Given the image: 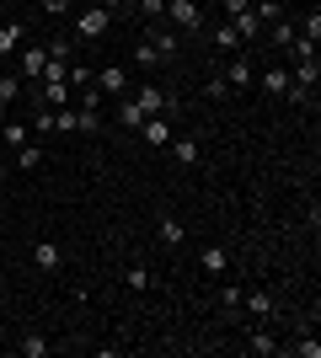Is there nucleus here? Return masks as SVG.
Returning a JSON list of instances; mask_svg holds the SVG:
<instances>
[{
    "label": "nucleus",
    "instance_id": "obj_1",
    "mask_svg": "<svg viewBox=\"0 0 321 358\" xmlns=\"http://www.w3.org/2000/svg\"><path fill=\"white\" fill-rule=\"evenodd\" d=\"M166 27L177 32H199L204 27V11H199V0H166V16H161Z\"/></svg>",
    "mask_w": 321,
    "mask_h": 358
},
{
    "label": "nucleus",
    "instance_id": "obj_2",
    "mask_svg": "<svg viewBox=\"0 0 321 358\" xmlns=\"http://www.w3.org/2000/svg\"><path fill=\"white\" fill-rule=\"evenodd\" d=\"M107 27H113V11H102V6H80V11H76V43L102 38Z\"/></svg>",
    "mask_w": 321,
    "mask_h": 358
},
{
    "label": "nucleus",
    "instance_id": "obj_3",
    "mask_svg": "<svg viewBox=\"0 0 321 358\" xmlns=\"http://www.w3.org/2000/svg\"><path fill=\"white\" fill-rule=\"evenodd\" d=\"M145 43L155 48V59H177V48H183V32H177V27H150V32H145Z\"/></svg>",
    "mask_w": 321,
    "mask_h": 358
},
{
    "label": "nucleus",
    "instance_id": "obj_4",
    "mask_svg": "<svg viewBox=\"0 0 321 358\" xmlns=\"http://www.w3.org/2000/svg\"><path fill=\"white\" fill-rule=\"evenodd\" d=\"M129 91V70L123 64H102L97 70V96H123Z\"/></svg>",
    "mask_w": 321,
    "mask_h": 358
},
{
    "label": "nucleus",
    "instance_id": "obj_5",
    "mask_svg": "<svg viewBox=\"0 0 321 358\" xmlns=\"http://www.w3.org/2000/svg\"><path fill=\"white\" fill-rule=\"evenodd\" d=\"M43 64H48V48L43 43H27V48H22V59H16V75H22V80H38Z\"/></svg>",
    "mask_w": 321,
    "mask_h": 358
},
{
    "label": "nucleus",
    "instance_id": "obj_6",
    "mask_svg": "<svg viewBox=\"0 0 321 358\" xmlns=\"http://www.w3.org/2000/svg\"><path fill=\"white\" fill-rule=\"evenodd\" d=\"M139 134H145V145L166 150V145H171V118H166V113H155V118H145V123H139Z\"/></svg>",
    "mask_w": 321,
    "mask_h": 358
},
{
    "label": "nucleus",
    "instance_id": "obj_7",
    "mask_svg": "<svg viewBox=\"0 0 321 358\" xmlns=\"http://www.w3.org/2000/svg\"><path fill=\"white\" fill-rule=\"evenodd\" d=\"M171 155H177V166H199L204 161V145H199V139H193V134H171Z\"/></svg>",
    "mask_w": 321,
    "mask_h": 358
},
{
    "label": "nucleus",
    "instance_id": "obj_8",
    "mask_svg": "<svg viewBox=\"0 0 321 358\" xmlns=\"http://www.w3.org/2000/svg\"><path fill=\"white\" fill-rule=\"evenodd\" d=\"M32 268H38V273H59L64 268L59 246H54V241H38V246H32Z\"/></svg>",
    "mask_w": 321,
    "mask_h": 358
},
{
    "label": "nucleus",
    "instance_id": "obj_9",
    "mask_svg": "<svg viewBox=\"0 0 321 358\" xmlns=\"http://www.w3.org/2000/svg\"><path fill=\"white\" fill-rule=\"evenodd\" d=\"M134 107H139V113H145V118H155V113H166V91H161V86H139V96H134Z\"/></svg>",
    "mask_w": 321,
    "mask_h": 358
},
{
    "label": "nucleus",
    "instance_id": "obj_10",
    "mask_svg": "<svg viewBox=\"0 0 321 358\" xmlns=\"http://www.w3.org/2000/svg\"><path fill=\"white\" fill-rule=\"evenodd\" d=\"M220 80H225L230 91H241V86H252V80H257V70H252V59H230Z\"/></svg>",
    "mask_w": 321,
    "mask_h": 358
},
{
    "label": "nucleus",
    "instance_id": "obj_11",
    "mask_svg": "<svg viewBox=\"0 0 321 358\" xmlns=\"http://www.w3.org/2000/svg\"><path fill=\"white\" fill-rule=\"evenodd\" d=\"M230 27H236V38H241V48H246V43H257V38H262V22H257V16H252V6H246L241 16H230Z\"/></svg>",
    "mask_w": 321,
    "mask_h": 358
},
{
    "label": "nucleus",
    "instance_id": "obj_12",
    "mask_svg": "<svg viewBox=\"0 0 321 358\" xmlns=\"http://www.w3.org/2000/svg\"><path fill=\"white\" fill-rule=\"evenodd\" d=\"M241 305H246V310H252V315H257V321H268V315L278 310V299L268 294V289H252V294H241Z\"/></svg>",
    "mask_w": 321,
    "mask_h": 358
},
{
    "label": "nucleus",
    "instance_id": "obj_13",
    "mask_svg": "<svg viewBox=\"0 0 321 358\" xmlns=\"http://www.w3.org/2000/svg\"><path fill=\"white\" fill-rule=\"evenodd\" d=\"M22 43H27V27H22V22H6V27H0V59H11Z\"/></svg>",
    "mask_w": 321,
    "mask_h": 358
},
{
    "label": "nucleus",
    "instance_id": "obj_14",
    "mask_svg": "<svg viewBox=\"0 0 321 358\" xmlns=\"http://www.w3.org/2000/svg\"><path fill=\"white\" fill-rule=\"evenodd\" d=\"M54 134H80V107H54Z\"/></svg>",
    "mask_w": 321,
    "mask_h": 358
},
{
    "label": "nucleus",
    "instance_id": "obj_15",
    "mask_svg": "<svg viewBox=\"0 0 321 358\" xmlns=\"http://www.w3.org/2000/svg\"><path fill=\"white\" fill-rule=\"evenodd\" d=\"M43 155H48V150L38 145V139H27V145L16 150V166H22V171H38V166H43Z\"/></svg>",
    "mask_w": 321,
    "mask_h": 358
},
{
    "label": "nucleus",
    "instance_id": "obj_16",
    "mask_svg": "<svg viewBox=\"0 0 321 358\" xmlns=\"http://www.w3.org/2000/svg\"><path fill=\"white\" fill-rule=\"evenodd\" d=\"M199 268L209 273V278H220V273H225V246H204V252H199Z\"/></svg>",
    "mask_w": 321,
    "mask_h": 358
},
{
    "label": "nucleus",
    "instance_id": "obj_17",
    "mask_svg": "<svg viewBox=\"0 0 321 358\" xmlns=\"http://www.w3.org/2000/svg\"><path fill=\"white\" fill-rule=\"evenodd\" d=\"M0 139H6L11 150H22V145L32 139V129H27V123H11V118H6V123H0Z\"/></svg>",
    "mask_w": 321,
    "mask_h": 358
},
{
    "label": "nucleus",
    "instance_id": "obj_18",
    "mask_svg": "<svg viewBox=\"0 0 321 358\" xmlns=\"http://www.w3.org/2000/svg\"><path fill=\"white\" fill-rule=\"evenodd\" d=\"M262 91H268V96H284V91H290V70H262Z\"/></svg>",
    "mask_w": 321,
    "mask_h": 358
},
{
    "label": "nucleus",
    "instance_id": "obj_19",
    "mask_svg": "<svg viewBox=\"0 0 321 358\" xmlns=\"http://www.w3.org/2000/svg\"><path fill=\"white\" fill-rule=\"evenodd\" d=\"M38 102L43 107H70V86H38Z\"/></svg>",
    "mask_w": 321,
    "mask_h": 358
},
{
    "label": "nucleus",
    "instance_id": "obj_20",
    "mask_svg": "<svg viewBox=\"0 0 321 358\" xmlns=\"http://www.w3.org/2000/svg\"><path fill=\"white\" fill-rule=\"evenodd\" d=\"M22 86H27V80H22V75H16V70H11V75H0V102L11 107L16 96H22Z\"/></svg>",
    "mask_w": 321,
    "mask_h": 358
},
{
    "label": "nucleus",
    "instance_id": "obj_21",
    "mask_svg": "<svg viewBox=\"0 0 321 358\" xmlns=\"http://www.w3.org/2000/svg\"><path fill=\"white\" fill-rule=\"evenodd\" d=\"M16 348H22V358H43V353H48V337H38V331H27V337H22V343H16Z\"/></svg>",
    "mask_w": 321,
    "mask_h": 358
},
{
    "label": "nucleus",
    "instance_id": "obj_22",
    "mask_svg": "<svg viewBox=\"0 0 321 358\" xmlns=\"http://www.w3.org/2000/svg\"><path fill=\"white\" fill-rule=\"evenodd\" d=\"M155 236H161V246H183V236H187V230H183L177 220H161V230H155Z\"/></svg>",
    "mask_w": 321,
    "mask_h": 358
},
{
    "label": "nucleus",
    "instance_id": "obj_23",
    "mask_svg": "<svg viewBox=\"0 0 321 358\" xmlns=\"http://www.w3.org/2000/svg\"><path fill=\"white\" fill-rule=\"evenodd\" d=\"M246 348H252V353H257V358H268V353H278V343H273V337H268V331H252V343H246Z\"/></svg>",
    "mask_w": 321,
    "mask_h": 358
},
{
    "label": "nucleus",
    "instance_id": "obj_24",
    "mask_svg": "<svg viewBox=\"0 0 321 358\" xmlns=\"http://www.w3.org/2000/svg\"><path fill=\"white\" fill-rule=\"evenodd\" d=\"M123 278H129V289H134V294H145V289H150V268H145V262H139V268H129Z\"/></svg>",
    "mask_w": 321,
    "mask_h": 358
},
{
    "label": "nucleus",
    "instance_id": "obj_25",
    "mask_svg": "<svg viewBox=\"0 0 321 358\" xmlns=\"http://www.w3.org/2000/svg\"><path fill=\"white\" fill-rule=\"evenodd\" d=\"M290 43H294V22L278 16V22H273V48H290Z\"/></svg>",
    "mask_w": 321,
    "mask_h": 358
},
{
    "label": "nucleus",
    "instance_id": "obj_26",
    "mask_svg": "<svg viewBox=\"0 0 321 358\" xmlns=\"http://www.w3.org/2000/svg\"><path fill=\"white\" fill-rule=\"evenodd\" d=\"M134 64H139V70H155V64H161V59H155V48L145 43V38L134 43Z\"/></svg>",
    "mask_w": 321,
    "mask_h": 358
},
{
    "label": "nucleus",
    "instance_id": "obj_27",
    "mask_svg": "<svg viewBox=\"0 0 321 358\" xmlns=\"http://www.w3.org/2000/svg\"><path fill=\"white\" fill-rule=\"evenodd\" d=\"M118 123H123V129H139V123H145V113H139L134 102H118Z\"/></svg>",
    "mask_w": 321,
    "mask_h": 358
},
{
    "label": "nucleus",
    "instance_id": "obj_28",
    "mask_svg": "<svg viewBox=\"0 0 321 358\" xmlns=\"http://www.w3.org/2000/svg\"><path fill=\"white\" fill-rule=\"evenodd\" d=\"M48 59H76V38H54V43H48Z\"/></svg>",
    "mask_w": 321,
    "mask_h": 358
},
{
    "label": "nucleus",
    "instance_id": "obj_29",
    "mask_svg": "<svg viewBox=\"0 0 321 358\" xmlns=\"http://www.w3.org/2000/svg\"><path fill=\"white\" fill-rule=\"evenodd\" d=\"M214 43H220V48H230V54H236V48H241V38H236V27H230V22H225V27H214Z\"/></svg>",
    "mask_w": 321,
    "mask_h": 358
},
{
    "label": "nucleus",
    "instance_id": "obj_30",
    "mask_svg": "<svg viewBox=\"0 0 321 358\" xmlns=\"http://www.w3.org/2000/svg\"><path fill=\"white\" fill-rule=\"evenodd\" d=\"M102 129V113L97 107H80V134H97Z\"/></svg>",
    "mask_w": 321,
    "mask_h": 358
},
{
    "label": "nucleus",
    "instance_id": "obj_31",
    "mask_svg": "<svg viewBox=\"0 0 321 358\" xmlns=\"http://www.w3.org/2000/svg\"><path fill=\"white\" fill-rule=\"evenodd\" d=\"M38 6H43V16H70L76 11V0H38Z\"/></svg>",
    "mask_w": 321,
    "mask_h": 358
},
{
    "label": "nucleus",
    "instance_id": "obj_32",
    "mask_svg": "<svg viewBox=\"0 0 321 358\" xmlns=\"http://www.w3.org/2000/svg\"><path fill=\"white\" fill-rule=\"evenodd\" d=\"M139 16H150V22H161V16H166V0H139Z\"/></svg>",
    "mask_w": 321,
    "mask_h": 358
},
{
    "label": "nucleus",
    "instance_id": "obj_33",
    "mask_svg": "<svg viewBox=\"0 0 321 358\" xmlns=\"http://www.w3.org/2000/svg\"><path fill=\"white\" fill-rule=\"evenodd\" d=\"M220 299H225V315L241 310V289H236V284H225V294H220Z\"/></svg>",
    "mask_w": 321,
    "mask_h": 358
},
{
    "label": "nucleus",
    "instance_id": "obj_34",
    "mask_svg": "<svg viewBox=\"0 0 321 358\" xmlns=\"http://www.w3.org/2000/svg\"><path fill=\"white\" fill-rule=\"evenodd\" d=\"M220 6H225V16H241L246 6H252V0H220Z\"/></svg>",
    "mask_w": 321,
    "mask_h": 358
},
{
    "label": "nucleus",
    "instance_id": "obj_35",
    "mask_svg": "<svg viewBox=\"0 0 321 358\" xmlns=\"http://www.w3.org/2000/svg\"><path fill=\"white\" fill-rule=\"evenodd\" d=\"M97 6H102V11H113V16H118V11H129V0H97Z\"/></svg>",
    "mask_w": 321,
    "mask_h": 358
},
{
    "label": "nucleus",
    "instance_id": "obj_36",
    "mask_svg": "<svg viewBox=\"0 0 321 358\" xmlns=\"http://www.w3.org/2000/svg\"><path fill=\"white\" fill-rule=\"evenodd\" d=\"M6 118H11V107H6V102H0V123H6Z\"/></svg>",
    "mask_w": 321,
    "mask_h": 358
},
{
    "label": "nucleus",
    "instance_id": "obj_37",
    "mask_svg": "<svg viewBox=\"0 0 321 358\" xmlns=\"http://www.w3.org/2000/svg\"><path fill=\"white\" fill-rule=\"evenodd\" d=\"M76 6H97V0H76Z\"/></svg>",
    "mask_w": 321,
    "mask_h": 358
},
{
    "label": "nucleus",
    "instance_id": "obj_38",
    "mask_svg": "<svg viewBox=\"0 0 321 358\" xmlns=\"http://www.w3.org/2000/svg\"><path fill=\"white\" fill-rule=\"evenodd\" d=\"M0 6H6V0H0Z\"/></svg>",
    "mask_w": 321,
    "mask_h": 358
},
{
    "label": "nucleus",
    "instance_id": "obj_39",
    "mask_svg": "<svg viewBox=\"0 0 321 358\" xmlns=\"http://www.w3.org/2000/svg\"><path fill=\"white\" fill-rule=\"evenodd\" d=\"M11 6H16V0H11Z\"/></svg>",
    "mask_w": 321,
    "mask_h": 358
}]
</instances>
